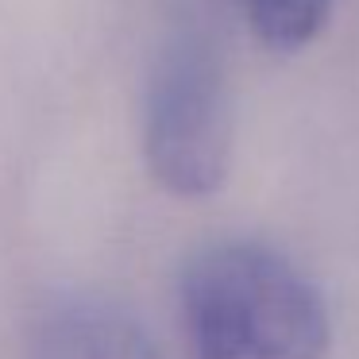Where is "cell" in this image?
Listing matches in <instances>:
<instances>
[{"instance_id": "6da1fadb", "label": "cell", "mask_w": 359, "mask_h": 359, "mask_svg": "<svg viewBox=\"0 0 359 359\" xmlns=\"http://www.w3.org/2000/svg\"><path fill=\"white\" fill-rule=\"evenodd\" d=\"M186 359H325L332 325L317 282L259 240H212L178 278Z\"/></svg>"}, {"instance_id": "7a4b0ae2", "label": "cell", "mask_w": 359, "mask_h": 359, "mask_svg": "<svg viewBox=\"0 0 359 359\" xmlns=\"http://www.w3.org/2000/svg\"><path fill=\"white\" fill-rule=\"evenodd\" d=\"M143 155L166 194L209 197L232 158V93L217 47L178 35L163 47L143 101Z\"/></svg>"}, {"instance_id": "3957f363", "label": "cell", "mask_w": 359, "mask_h": 359, "mask_svg": "<svg viewBox=\"0 0 359 359\" xmlns=\"http://www.w3.org/2000/svg\"><path fill=\"white\" fill-rule=\"evenodd\" d=\"M27 359H163L151 332L97 294H58L35 313Z\"/></svg>"}, {"instance_id": "277c9868", "label": "cell", "mask_w": 359, "mask_h": 359, "mask_svg": "<svg viewBox=\"0 0 359 359\" xmlns=\"http://www.w3.org/2000/svg\"><path fill=\"white\" fill-rule=\"evenodd\" d=\"M243 16L266 50L294 55L325 32L332 0H243Z\"/></svg>"}]
</instances>
